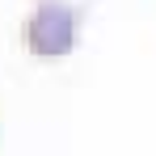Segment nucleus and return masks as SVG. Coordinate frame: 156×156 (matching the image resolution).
I'll use <instances>...</instances> for the list:
<instances>
[{
  "mask_svg": "<svg viewBox=\"0 0 156 156\" xmlns=\"http://www.w3.org/2000/svg\"><path fill=\"white\" fill-rule=\"evenodd\" d=\"M26 51L38 59H63L76 51V9L63 0H38L26 21Z\"/></svg>",
  "mask_w": 156,
  "mask_h": 156,
  "instance_id": "f257e3e1",
  "label": "nucleus"
}]
</instances>
